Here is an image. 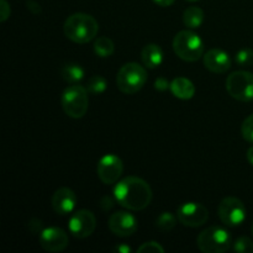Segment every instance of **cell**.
Instances as JSON below:
<instances>
[{
	"label": "cell",
	"instance_id": "cell-3",
	"mask_svg": "<svg viewBox=\"0 0 253 253\" xmlns=\"http://www.w3.org/2000/svg\"><path fill=\"white\" fill-rule=\"evenodd\" d=\"M174 53L185 62H197L204 56V42L199 35L190 30H183L173 40Z\"/></svg>",
	"mask_w": 253,
	"mask_h": 253
},
{
	"label": "cell",
	"instance_id": "cell-7",
	"mask_svg": "<svg viewBox=\"0 0 253 253\" xmlns=\"http://www.w3.org/2000/svg\"><path fill=\"white\" fill-rule=\"evenodd\" d=\"M226 90L239 101L253 100V73L247 71L231 73L226 79Z\"/></svg>",
	"mask_w": 253,
	"mask_h": 253
},
{
	"label": "cell",
	"instance_id": "cell-26",
	"mask_svg": "<svg viewBox=\"0 0 253 253\" xmlns=\"http://www.w3.org/2000/svg\"><path fill=\"white\" fill-rule=\"evenodd\" d=\"M138 253H165V249L156 241L145 242L137 250Z\"/></svg>",
	"mask_w": 253,
	"mask_h": 253
},
{
	"label": "cell",
	"instance_id": "cell-1",
	"mask_svg": "<svg viewBox=\"0 0 253 253\" xmlns=\"http://www.w3.org/2000/svg\"><path fill=\"white\" fill-rule=\"evenodd\" d=\"M114 198L121 207L132 211H140L151 204L152 189L142 178L128 175L116 183Z\"/></svg>",
	"mask_w": 253,
	"mask_h": 253
},
{
	"label": "cell",
	"instance_id": "cell-16",
	"mask_svg": "<svg viewBox=\"0 0 253 253\" xmlns=\"http://www.w3.org/2000/svg\"><path fill=\"white\" fill-rule=\"evenodd\" d=\"M169 90L172 91L173 95L175 98L180 99V100H189L194 96L195 94V86L192 81L184 77H178L170 82Z\"/></svg>",
	"mask_w": 253,
	"mask_h": 253
},
{
	"label": "cell",
	"instance_id": "cell-31",
	"mask_svg": "<svg viewBox=\"0 0 253 253\" xmlns=\"http://www.w3.org/2000/svg\"><path fill=\"white\" fill-rule=\"evenodd\" d=\"M153 1H155L157 5H160V6L167 7V6H170L175 0H153Z\"/></svg>",
	"mask_w": 253,
	"mask_h": 253
},
{
	"label": "cell",
	"instance_id": "cell-28",
	"mask_svg": "<svg viewBox=\"0 0 253 253\" xmlns=\"http://www.w3.org/2000/svg\"><path fill=\"white\" fill-rule=\"evenodd\" d=\"M169 86H170V83L167 81V79H165V78L156 79L155 88L157 89V90L165 91V90H167V89H169Z\"/></svg>",
	"mask_w": 253,
	"mask_h": 253
},
{
	"label": "cell",
	"instance_id": "cell-12",
	"mask_svg": "<svg viewBox=\"0 0 253 253\" xmlns=\"http://www.w3.org/2000/svg\"><path fill=\"white\" fill-rule=\"evenodd\" d=\"M109 230L119 237H128L137 231V219L127 211H116L110 215L108 221Z\"/></svg>",
	"mask_w": 253,
	"mask_h": 253
},
{
	"label": "cell",
	"instance_id": "cell-4",
	"mask_svg": "<svg viewBox=\"0 0 253 253\" xmlns=\"http://www.w3.org/2000/svg\"><path fill=\"white\" fill-rule=\"evenodd\" d=\"M88 90L83 85L72 84L67 86L61 96V104L64 113L72 119H82L89 108Z\"/></svg>",
	"mask_w": 253,
	"mask_h": 253
},
{
	"label": "cell",
	"instance_id": "cell-20",
	"mask_svg": "<svg viewBox=\"0 0 253 253\" xmlns=\"http://www.w3.org/2000/svg\"><path fill=\"white\" fill-rule=\"evenodd\" d=\"M114 51H115V44L109 37H99L94 42V52L100 58H108L113 56Z\"/></svg>",
	"mask_w": 253,
	"mask_h": 253
},
{
	"label": "cell",
	"instance_id": "cell-33",
	"mask_svg": "<svg viewBox=\"0 0 253 253\" xmlns=\"http://www.w3.org/2000/svg\"><path fill=\"white\" fill-rule=\"evenodd\" d=\"M187 1H190V2H193V1H198V0H187Z\"/></svg>",
	"mask_w": 253,
	"mask_h": 253
},
{
	"label": "cell",
	"instance_id": "cell-10",
	"mask_svg": "<svg viewBox=\"0 0 253 253\" xmlns=\"http://www.w3.org/2000/svg\"><path fill=\"white\" fill-rule=\"evenodd\" d=\"M124 172V163L119 156L114 153L103 156L96 166V174L99 179L106 185L115 184L119 182Z\"/></svg>",
	"mask_w": 253,
	"mask_h": 253
},
{
	"label": "cell",
	"instance_id": "cell-23",
	"mask_svg": "<svg viewBox=\"0 0 253 253\" xmlns=\"http://www.w3.org/2000/svg\"><path fill=\"white\" fill-rule=\"evenodd\" d=\"M232 250L237 253H253V241L247 236L239 237L232 242Z\"/></svg>",
	"mask_w": 253,
	"mask_h": 253
},
{
	"label": "cell",
	"instance_id": "cell-25",
	"mask_svg": "<svg viewBox=\"0 0 253 253\" xmlns=\"http://www.w3.org/2000/svg\"><path fill=\"white\" fill-rule=\"evenodd\" d=\"M241 133L242 137L247 141V142L253 143V114L250 115L249 118L245 119L241 126Z\"/></svg>",
	"mask_w": 253,
	"mask_h": 253
},
{
	"label": "cell",
	"instance_id": "cell-5",
	"mask_svg": "<svg viewBox=\"0 0 253 253\" xmlns=\"http://www.w3.org/2000/svg\"><path fill=\"white\" fill-rule=\"evenodd\" d=\"M147 82V72L135 62L124 64L116 76V85L124 94H135L145 86Z\"/></svg>",
	"mask_w": 253,
	"mask_h": 253
},
{
	"label": "cell",
	"instance_id": "cell-13",
	"mask_svg": "<svg viewBox=\"0 0 253 253\" xmlns=\"http://www.w3.org/2000/svg\"><path fill=\"white\" fill-rule=\"evenodd\" d=\"M40 246L47 252H62L68 246V235L59 227H46L39 237Z\"/></svg>",
	"mask_w": 253,
	"mask_h": 253
},
{
	"label": "cell",
	"instance_id": "cell-21",
	"mask_svg": "<svg viewBox=\"0 0 253 253\" xmlns=\"http://www.w3.org/2000/svg\"><path fill=\"white\" fill-rule=\"evenodd\" d=\"M178 220L177 215L172 214L169 211H165L157 217V221H156V225H157L158 229L163 232L170 231L172 229H174L175 225H177Z\"/></svg>",
	"mask_w": 253,
	"mask_h": 253
},
{
	"label": "cell",
	"instance_id": "cell-22",
	"mask_svg": "<svg viewBox=\"0 0 253 253\" xmlns=\"http://www.w3.org/2000/svg\"><path fill=\"white\" fill-rule=\"evenodd\" d=\"M86 90L91 95H100L106 90V81L101 76H93L89 78Z\"/></svg>",
	"mask_w": 253,
	"mask_h": 253
},
{
	"label": "cell",
	"instance_id": "cell-11",
	"mask_svg": "<svg viewBox=\"0 0 253 253\" xmlns=\"http://www.w3.org/2000/svg\"><path fill=\"white\" fill-rule=\"evenodd\" d=\"M178 220L188 227H200L209 219V211L200 203H184L177 209Z\"/></svg>",
	"mask_w": 253,
	"mask_h": 253
},
{
	"label": "cell",
	"instance_id": "cell-24",
	"mask_svg": "<svg viewBox=\"0 0 253 253\" xmlns=\"http://www.w3.org/2000/svg\"><path fill=\"white\" fill-rule=\"evenodd\" d=\"M235 62L240 67H250L253 64V49L242 48L235 56Z\"/></svg>",
	"mask_w": 253,
	"mask_h": 253
},
{
	"label": "cell",
	"instance_id": "cell-14",
	"mask_svg": "<svg viewBox=\"0 0 253 253\" xmlns=\"http://www.w3.org/2000/svg\"><path fill=\"white\" fill-rule=\"evenodd\" d=\"M77 195L71 188L62 187L53 193L51 199L52 208L58 215H69L77 207Z\"/></svg>",
	"mask_w": 253,
	"mask_h": 253
},
{
	"label": "cell",
	"instance_id": "cell-29",
	"mask_svg": "<svg viewBox=\"0 0 253 253\" xmlns=\"http://www.w3.org/2000/svg\"><path fill=\"white\" fill-rule=\"evenodd\" d=\"M27 7H29L30 11H32L34 14H39V12H41V7H40V5L37 4V2H35L34 0L27 1Z\"/></svg>",
	"mask_w": 253,
	"mask_h": 253
},
{
	"label": "cell",
	"instance_id": "cell-17",
	"mask_svg": "<svg viewBox=\"0 0 253 253\" xmlns=\"http://www.w3.org/2000/svg\"><path fill=\"white\" fill-rule=\"evenodd\" d=\"M141 59L142 63L147 68L155 69L160 67L163 62V51L158 44L148 43L146 44L141 52Z\"/></svg>",
	"mask_w": 253,
	"mask_h": 253
},
{
	"label": "cell",
	"instance_id": "cell-8",
	"mask_svg": "<svg viewBox=\"0 0 253 253\" xmlns=\"http://www.w3.org/2000/svg\"><path fill=\"white\" fill-rule=\"evenodd\" d=\"M217 214L222 224L229 227H236L244 224L247 216V210L239 198L227 197L220 202Z\"/></svg>",
	"mask_w": 253,
	"mask_h": 253
},
{
	"label": "cell",
	"instance_id": "cell-30",
	"mask_svg": "<svg viewBox=\"0 0 253 253\" xmlns=\"http://www.w3.org/2000/svg\"><path fill=\"white\" fill-rule=\"evenodd\" d=\"M115 252H119V253H130L131 252V249L127 246V245L121 244V245H119V246L115 247Z\"/></svg>",
	"mask_w": 253,
	"mask_h": 253
},
{
	"label": "cell",
	"instance_id": "cell-34",
	"mask_svg": "<svg viewBox=\"0 0 253 253\" xmlns=\"http://www.w3.org/2000/svg\"><path fill=\"white\" fill-rule=\"evenodd\" d=\"M251 230H252V235H253V224H252V229Z\"/></svg>",
	"mask_w": 253,
	"mask_h": 253
},
{
	"label": "cell",
	"instance_id": "cell-27",
	"mask_svg": "<svg viewBox=\"0 0 253 253\" xmlns=\"http://www.w3.org/2000/svg\"><path fill=\"white\" fill-rule=\"evenodd\" d=\"M11 9L6 0H0V21L5 22L10 17Z\"/></svg>",
	"mask_w": 253,
	"mask_h": 253
},
{
	"label": "cell",
	"instance_id": "cell-32",
	"mask_svg": "<svg viewBox=\"0 0 253 253\" xmlns=\"http://www.w3.org/2000/svg\"><path fill=\"white\" fill-rule=\"evenodd\" d=\"M246 157H247V161H249V163L251 166H253V146L247 150V153H246Z\"/></svg>",
	"mask_w": 253,
	"mask_h": 253
},
{
	"label": "cell",
	"instance_id": "cell-2",
	"mask_svg": "<svg viewBox=\"0 0 253 253\" xmlns=\"http://www.w3.org/2000/svg\"><path fill=\"white\" fill-rule=\"evenodd\" d=\"M63 31L71 41L76 43H88L98 35L99 24L91 15L77 12L66 20Z\"/></svg>",
	"mask_w": 253,
	"mask_h": 253
},
{
	"label": "cell",
	"instance_id": "cell-19",
	"mask_svg": "<svg viewBox=\"0 0 253 253\" xmlns=\"http://www.w3.org/2000/svg\"><path fill=\"white\" fill-rule=\"evenodd\" d=\"M61 76L67 83L77 84L84 78V69L76 63L64 64L61 68Z\"/></svg>",
	"mask_w": 253,
	"mask_h": 253
},
{
	"label": "cell",
	"instance_id": "cell-18",
	"mask_svg": "<svg viewBox=\"0 0 253 253\" xmlns=\"http://www.w3.org/2000/svg\"><path fill=\"white\" fill-rule=\"evenodd\" d=\"M183 22L188 29H198L204 22V11L198 6L188 7L183 14Z\"/></svg>",
	"mask_w": 253,
	"mask_h": 253
},
{
	"label": "cell",
	"instance_id": "cell-6",
	"mask_svg": "<svg viewBox=\"0 0 253 253\" xmlns=\"http://www.w3.org/2000/svg\"><path fill=\"white\" fill-rule=\"evenodd\" d=\"M197 245L204 253H222L232 247L231 234L221 226H210L200 232Z\"/></svg>",
	"mask_w": 253,
	"mask_h": 253
},
{
	"label": "cell",
	"instance_id": "cell-9",
	"mask_svg": "<svg viewBox=\"0 0 253 253\" xmlns=\"http://www.w3.org/2000/svg\"><path fill=\"white\" fill-rule=\"evenodd\" d=\"M96 227V217L90 210L81 209L72 212L68 221L69 232L76 239H86Z\"/></svg>",
	"mask_w": 253,
	"mask_h": 253
},
{
	"label": "cell",
	"instance_id": "cell-15",
	"mask_svg": "<svg viewBox=\"0 0 253 253\" xmlns=\"http://www.w3.org/2000/svg\"><path fill=\"white\" fill-rule=\"evenodd\" d=\"M203 61H204V66L208 71L217 74L226 73L231 68L232 63L230 54L221 48L209 49L203 56Z\"/></svg>",
	"mask_w": 253,
	"mask_h": 253
}]
</instances>
